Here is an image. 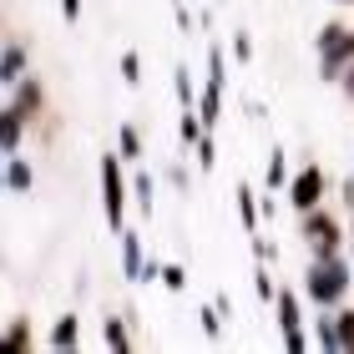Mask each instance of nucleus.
<instances>
[{"mask_svg": "<svg viewBox=\"0 0 354 354\" xmlns=\"http://www.w3.org/2000/svg\"><path fill=\"white\" fill-rule=\"evenodd\" d=\"M253 253H259V263H279V243L273 238H253Z\"/></svg>", "mask_w": 354, "mask_h": 354, "instance_id": "24", "label": "nucleus"}, {"mask_svg": "<svg viewBox=\"0 0 354 354\" xmlns=\"http://www.w3.org/2000/svg\"><path fill=\"white\" fill-rule=\"evenodd\" d=\"M122 238V273L127 279H147V259H142V238L137 233H117Z\"/></svg>", "mask_w": 354, "mask_h": 354, "instance_id": "7", "label": "nucleus"}, {"mask_svg": "<svg viewBox=\"0 0 354 354\" xmlns=\"http://www.w3.org/2000/svg\"><path fill=\"white\" fill-rule=\"evenodd\" d=\"M46 344H51V349H76V344H82V319L61 314L56 324H51V334H46Z\"/></svg>", "mask_w": 354, "mask_h": 354, "instance_id": "6", "label": "nucleus"}, {"mask_svg": "<svg viewBox=\"0 0 354 354\" xmlns=\"http://www.w3.org/2000/svg\"><path fill=\"white\" fill-rule=\"evenodd\" d=\"M21 76H26V46H21V41H10V46H6V56H0V82L15 86Z\"/></svg>", "mask_w": 354, "mask_h": 354, "instance_id": "9", "label": "nucleus"}, {"mask_svg": "<svg viewBox=\"0 0 354 354\" xmlns=\"http://www.w3.org/2000/svg\"><path fill=\"white\" fill-rule=\"evenodd\" d=\"M102 198H106V223L122 233V223H127V183H122V157H102Z\"/></svg>", "mask_w": 354, "mask_h": 354, "instance_id": "3", "label": "nucleus"}, {"mask_svg": "<svg viewBox=\"0 0 354 354\" xmlns=\"http://www.w3.org/2000/svg\"><path fill=\"white\" fill-rule=\"evenodd\" d=\"M122 82H127V86H137V82H142V61H137L132 51L122 56Z\"/></svg>", "mask_w": 354, "mask_h": 354, "instance_id": "23", "label": "nucleus"}, {"mask_svg": "<svg viewBox=\"0 0 354 354\" xmlns=\"http://www.w3.org/2000/svg\"><path fill=\"white\" fill-rule=\"evenodd\" d=\"M304 238H309V248L319 253V259L339 253V223H334V213H319V207H309V213H304Z\"/></svg>", "mask_w": 354, "mask_h": 354, "instance_id": "4", "label": "nucleus"}, {"mask_svg": "<svg viewBox=\"0 0 354 354\" xmlns=\"http://www.w3.org/2000/svg\"><path fill=\"white\" fill-rule=\"evenodd\" d=\"M6 344L10 349H30V344H36V334H30L26 319H10V324H6Z\"/></svg>", "mask_w": 354, "mask_h": 354, "instance_id": "17", "label": "nucleus"}, {"mask_svg": "<svg viewBox=\"0 0 354 354\" xmlns=\"http://www.w3.org/2000/svg\"><path fill=\"white\" fill-rule=\"evenodd\" d=\"M238 213H243V228H248V233L259 228V218H263V207H259V192H253L248 183H238Z\"/></svg>", "mask_w": 354, "mask_h": 354, "instance_id": "11", "label": "nucleus"}, {"mask_svg": "<svg viewBox=\"0 0 354 354\" xmlns=\"http://www.w3.org/2000/svg\"><path fill=\"white\" fill-rule=\"evenodd\" d=\"M102 339H106V349H132V334H127V319H117V314H111V319H106V329H102Z\"/></svg>", "mask_w": 354, "mask_h": 354, "instance_id": "15", "label": "nucleus"}, {"mask_svg": "<svg viewBox=\"0 0 354 354\" xmlns=\"http://www.w3.org/2000/svg\"><path fill=\"white\" fill-rule=\"evenodd\" d=\"M26 111H15L10 102H6V152H21V132H26Z\"/></svg>", "mask_w": 354, "mask_h": 354, "instance_id": "14", "label": "nucleus"}, {"mask_svg": "<svg viewBox=\"0 0 354 354\" xmlns=\"http://www.w3.org/2000/svg\"><path fill=\"white\" fill-rule=\"evenodd\" d=\"M263 183H268V192H279V187L288 183V162H283V152H273V157H268V172H263Z\"/></svg>", "mask_w": 354, "mask_h": 354, "instance_id": "19", "label": "nucleus"}, {"mask_svg": "<svg viewBox=\"0 0 354 354\" xmlns=\"http://www.w3.org/2000/svg\"><path fill=\"white\" fill-rule=\"evenodd\" d=\"M61 15H66V21H76V15H82V0H61Z\"/></svg>", "mask_w": 354, "mask_h": 354, "instance_id": "30", "label": "nucleus"}, {"mask_svg": "<svg viewBox=\"0 0 354 354\" xmlns=\"http://www.w3.org/2000/svg\"><path fill=\"white\" fill-rule=\"evenodd\" d=\"M132 192H137V207H142V213H152V192H157L152 172H137V177H132Z\"/></svg>", "mask_w": 354, "mask_h": 354, "instance_id": "18", "label": "nucleus"}, {"mask_svg": "<svg viewBox=\"0 0 354 354\" xmlns=\"http://www.w3.org/2000/svg\"><path fill=\"white\" fill-rule=\"evenodd\" d=\"M329 192V177H324V167L319 162H309L299 177H294V187H288V203L299 207V213H309V207H319V198Z\"/></svg>", "mask_w": 354, "mask_h": 354, "instance_id": "5", "label": "nucleus"}, {"mask_svg": "<svg viewBox=\"0 0 354 354\" xmlns=\"http://www.w3.org/2000/svg\"><path fill=\"white\" fill-rule=\"evenodd\" d=\"M283 344L288 349H309V334H304V329H283Z\"/></svg>", "mask_w": 354, "mask_h": 354, "instance_id": "28", "label": "nucleus"}, {"mask_svg": "<svg viewBox=\"0 0 354 354\" xmlns=\"http://www.w3.org/2000/svg\"><path fill=\"white\" fill-rule=\"evenodd\" d=\"M10 106H15V111H26V117H30V111H41V82H26V76H21V82H15Z\"/></svg>", "mask_w": 354, "mask_h": 354, "instance_id": "10", "label": "nucleus"}, {"mask_svg": "<svg viewBox=\"0 0 354 354\" xmlns=\"http://www.w3.org/2000/svg\"><path fill=\"white\" fill-rule=\"evenodd\" d=\"M172 86H177V102L192 106V71H187V66H177V71H172Z\"/></svg>", "mask_w": 354, "mask_h": 354, "instance_id": "21", "label": "nucleus"}, {"mask_svg": "<svg viewBox=\"0 0 354 354\" xmlns=\"http://www.w3.org/2000/svg\"><path fill=\"white\" fill-rule=\"evenodd\" d=\"M314 344H324V349H344V344H339V319H314Z\"/></svg>", "mask_w": 354, "mask_h": 354, "instance_id": "16", "label": "nucleus"}, {"mask_svg": "<svg viewBox=\"0 0 354 354\" xmlns=\"http://www.w3.org/2000/svg\"><path fill=\"white\" fill-rule=\"evenodd\" d=\"M349 263L339 259V253H329V259H319L314 253V263H309V273H304V294H309L319 309H329V304H339L344 294H349Z\"/></svg>", "mask_w": 354, "mask_h": 354, "instance_id": "1", "label": "nucleus"}, {"mask_svg": "<svg viewBox=\"0 0 354 354\" xmlns=\"http://www.w3.org/2000/svg\"><path fill=\"white\" fill-rule=\"evenodd\" d=\"M344 203L354 207V177H349V183H344Z\"/></svg>", "mask_w": 354, "mask_h": 354, "instance_id": "31", "label": "nucleus"}, {"mask_svg": "<svg viewBox=\"0 0 354 354\" xmlns=\"http://www.w3.org/2000/svg\"><path fill=\"white\" fill-rule=\"evenodd\" d=\"M117 147H122V162H137V157H142V132H137L132 122L117 127Z\"/></svg>", "mask_w": 354, "mask_h": 354, "instance_id": "13", "label": "nucleus"}, {"mask_svg": "<svg viewBox=\"0 0 354 354\" xmlns=\"http://www.w3.org/2000/svg\"><path fill=\"white\" fill-rule=\"evenodd\" d=\"M319 66H324V82H344V71L354 66V30L349 26H324L319 30Z\"/></svg>", "mask_w": 354, "mask_h": 354, "instance_id": "2", "label": "nucleus"}, {"mask_svg": "<svg viewBox=\"0 0 354 354\" xmlns=\"http://www.w3.org/2000/svg\"><path fill=\"white\" fill-rule=\"evenodd\" d=\"M334 319H339V344H344V349H354V309L334 314Z\"/></svg>", "mask_w": 354, "mask_h": 354, "instance_id": "26", "label": "nucleus"}, {"mask_svg": "<svg viewBox=\"0 0 354 354\" xmlns=\"http://www.w3.org/2000/svg\"><path fill=\"white\" fill-rule=\"evenodd\" d=\"M198 319H203V329H207V339H218V334H223V324H218V314H213V309H203Z\"/></svg>", "mask_w": 354, "mask_h": 354, "instance_id": "29", "label": "nucleus"}, {"mask_svg": "<svg viewBox=\"0 0 354 354\" xmlns=\"http://www.w3.org/2000/svg\"><path fill=\"white\" fill-rule=\"evenodd\" d=\"M213 162H218V157H213V137L203 132V137H198V167H203V172H213Z\"/></svg>", "mask_w": 354, "mask_h": 354, "instance_id": "25", "label": "nucleus"}, {"mask_svg": "<svg viewBox=\"0 0 354 354\" xmlns=\"http://www.w3.org/2000/svg\"><path fill=\"white\" fill-rule=\"evenodd\" d=\"M344 91H349V96H354V66H349V71H344Z\"/></svg>", "mask_w": 354, "mask_h": 354, "instance_id": "32", "label": "nucleus"}, {"mask_svg": "<svg viewBox=\"0 0 354 354\" xmlns=\"http://www.w3.org/2000/svg\"><path fill=\"white\" fill-rule=\"evenodd\" d=\"M253 279H259V283H253V288H259V299H268V304L279 299V288H273V273H268V263H263L259 273H253Z\"/></svg>", "mask_w": 354, "mask_h": 354, "instance_id": "22", "label": "nucleus"}, {"mask_svg": "<svg viewBox=\"0 0 354 354\" xmlns=\"http://www.w3.org/2000/svg\"><path fill=\"white\" fill-rule=\"evenodd\" d=\"M233 56H238V61H253V41L243 36V30H238V36H233Z\"/></svg>", "mask_w": 354, "mask_h": 354, "instance_id": "27", "label": "nucleus"}, {"mask_svg": "<svg viewBox=\"0 0 354 354\" xmlns=\"http://www.w3.org/2000/svg\"><path fill=\"white\" fill-rule=\"evenodd\" d=\"M6 187L10 192H30L36 187V167H30L21 152H10V162H6Z\"/></svg>", "mask_w": 354, "mask_h": 354, "instance_id": "8", "label": "nucleus"}, {"mask_svg": "<svg viewBox=\"0 0 354 354\" xmlns=\"http://www.w3.org/2000/svg\"><path fill=\"white\" fill-rule=\"evenodd\" d=\"M339 6H344V0H339Z\"/></svg>", "mask_w": 354, "mask_h": 354, "instance_id": "33", "label": "nucleus"}, {"mask_svg": "<svg viewBox=\"0 0 354 354\" xmlns=\"http://www.w3.org/2000/svg\"><path fill=\"white\" fill-rule=\"evenodd\" d=\"M157 279H162V288H172V294H183V288H187V273L177 263H162V268H157Z\"/></svg>", "mask_w": 354, "mask_h": 354, "instance_id": "20", "label": "nucleus"}, {"mask_svg": "<svg viewBox=\"0 0 354 354\" xmlns=\"http://www.w3.org/2000/svg\"><path fill=\"white\" fill-rule=\"evenodd\" d=\"M273 304H279V324H283V329H299V324H304L299 294H294V288H279V299H273Z\"/></svg>", "mask_w": 354, "mask_h": 354, "instance_id": "12", "label": "nucleus"}]
</instances>
